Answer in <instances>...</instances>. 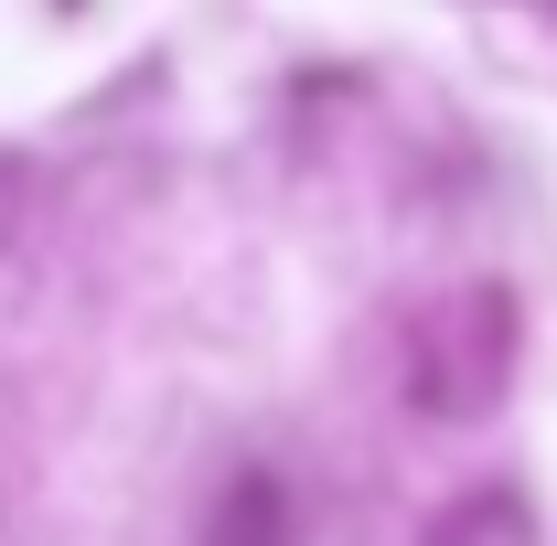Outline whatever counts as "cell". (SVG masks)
Masks as SVG:
<instances>
[{
  "label": "cell",
  "instance_id": "obj_3",
  "mask_svg": "<svg viewBox=\"0 0 557 546\" xmlns=\"http://www.w3.org/2000/svg\"><path fill=\"white\" fill-rule=\"evenodd\" d=\"M11 183H22V161H11V150H0V194H11Z\"/></svg>",
  "mask_w": 557,
  "mask_h": 546
},
{
  "label": "cell",
  "instance_id": "obj_2",
  "mask_svg": "<svg viewBox=\"0 0 557 546\" xmlns=\"http://www.w3.org/2000/svg\"><path fill=\"white\" fill-rule=\"evenodd\" d=\"M205 546H289V482L247 461V472L225 482V504H214V536H205Z\"/></svg>",
  "mask_w": 557,
  "mask_h": 546
},
{
  "label": "cell",
  "instance_id": "obj_1",
  "mask_svg": "<svg viewBox=\"0 0 557 546\" xmlns=\"http://www.w3.org/2000/svg\"><path fill=\"white\" fill-rule=\"evenodd\" d=\"M515 343H525V311L504 278H461L440 300H418L408 322V408L440 418V429H472V418L504 408V375H515Z\"/></svg>",
  "mask_w": 557,
  "mask_h": 546
}]
</instances>
